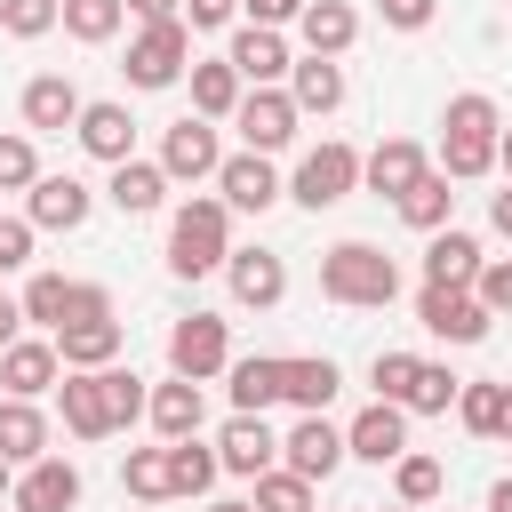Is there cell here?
<instances>
[{
    "label": "cell",
    "instance_id": "cell-3",
    "mask_svg": "<svg viewBox=\"0 0 512 512\" xmlns=\"http://www.w3.org/2000/svg\"><path fill=\"white\" fill-rule=\"evenodd\" d=\"M224 256H232V208H224V200H184L176 224H168V272L200 280V272H216Z\"/></svg>",
    "mask_w": 512,
    "mask_h": 512
},
{
    "label": "cell",
    "instance_id": "cell-48",
    "mask_svg": "<svg viewBox=\"0 0 512 512\" xmlns=\"http://www.w3.org/2000/svg\"><path fill=\"white\" fill-rule=\"evenodd\" d=\"M64 320H112V296H104L96 280H72V296H64Z\"/></svg>",
    "mask_w": 512,
    "mask_h": 512
},
{
    "label": "cell",
    "instance_id": "cell-44",
    "mask_svg": "<svg viewBox=\"0 0 512 512\" xmlns=\"http://www.w3.org/2000/svg\"><path fill=\"white\" fill-rule=\"evenodd\" d=\"M32 176H40L32 136H0V192H32Z\"/></svg>",
    "mask_w": 512,
    "mask_h": 512
},
{
    "label": "cell",
    "instance_id": "cell-50",
    "mask_svg": "<svg viewBox=\"0 0 512 512\" xmlns=\"http://www.w3.org/2000/svg\"><path fill=\"white\" fill-rule=\"evenodd\" d=\"M240 8H248V24H272V32H280V24H296L304 0H240Z\"/></svg>",
    "mask_w": 512,
    "mask_h": 512
},
{
    "label": "cell",
    "instance_id": "cell-21",
    "mask_svg": "<svg viewBox=\"0 0 512 512\" xmlns=\"http://www.w3.org/2000/svg\"><path fill=\"white\" fill-rule=\"evenodd\" d=\"M416 176H424V144H408V136H384V144L360 160V184H368V192H384V200H400Z\"/></svg>",
    "mask_w": 512,
    "mask_h": 512
},
{
    "label": "cell",
    "instance_id": "cell-10",
    "mask_svg": "<svg viewBox=\"0 0 512 512\" xmlns=\"http://www.w3.org/2000/svg\"><path fill=\"white\" fill-rule=\"evenodd\" d=\"M8 504H16V512H72V504H80V472H72L64 456H32V464L16 472V488H8Z\"/></svg>",
    "mask_w": 512,
    "mask_h": 512
},
{
    "label": "cell",
    "instance_id": "cell-36",
    "mask_svg": "<svg viewBox=\"0 0 512 512\" xmlns=\"http://www.w3.org/2000/svg\"><path fill=\"white\" fill-rule=\"evenodd\" d=\"M456 392H464V376H448L440 360H416V384H408V400H400V408H416V416H448V408H456Z\"/></svg>",
    "mask_w": 512,
    "mask_h": 512
},
{
    "label": "cell",
    "instance_id": "cell-54",
    "mask_svg": "<svg viewBox=\"0 0 512 512\" xmlns=\"http://www.w3.org/2000/svg\"><path fill=\"white\" fill-rule=\"evenodd\" d=\"M488 216H496V232H504V240H512V184H504V192H496V200H488Z\"/></svg>",
    "mask_w": 512,
    "mask_h": 512
},
{
    "label": "cell",
    "instance_id": "cell-47",
    "mask_svg": "<svg viewBox=\"0 0 512 512\" xmlns=\"http://www.w3.org/2000/svg\"><path fill=\"white\" fill-rule=\"evenodd\" d=\"M32 264V216H0V272Z\"/></svg>",
    "mask_w": 512,
    "mask_h": 512
},
{
    "label": "cell",
    "instance_id": "cell-13",
    "mask_svg": "<svg viewBox=\"0 0 512 512\" xmlns=\"http://www.w3.org/2000/svg\"><path fill=\"white\" fill-rule=\"evenodd\" d=\"M56 376H64V360H56V336H16V344L0 352V384H8L16 400H40V392H56Z\"/></svg>",
    "mask_w": 512,
    "mask_h": 512
},
{
    "label": "cell",
    "instance_id": "cell-18",
    "mask_svg": "<svg viewBox=\"0 0 512 512\" xmlns=\"http://www.w3.org/2000/svg\"><path fill=\"white\" fill-rule=\"evenodd\" d=\"M72 120H80V88H72L64 72L24 80V128H32V136H64Z\"/></svg>",
    "mask_w": 512,
    "mask_h": 512
},
{
    "label": "cell",
    "instance_id": "cell-24",
    "mask_svg": "<svg viewBox=\"0 0 512 512\" xmlns=\"http://www.w3.org/2000/svg\"><path fill=\"white\" fill-rule=\"evenodd\" d=\"M472 272H480V240L456 232V224H440L432 248H424V280L432 288H472Z\"/></svg>",
    "mask_w": 512,
    "mask_h": 512
},
{
    "label": "cell",
    "instance_id": "cell-27",
    "mask_svg": "<svg viewBox=\"0 0 512 512\" xmlns=\"http://www.w3.org/2000/svg\"><path fill=\"white\" fill-rule=\"evenodd\" d=\"M224 384H232V408H240V416H264V408L280 400V360H272V352L224 360Z\"/></svg>",
    "mask_w": 512,
    "mask_h": 512
},
{
    "label": "cell",
    "instance_id": "cell-57",
    "mask_svg": "<svg viewBox=\"0 0 512 512\" xmlns=\"http://www.w3.org/2000/svg\"><path fill=\"white\" fill-rule=\"evenodd\" d=\"M496 160H504V176H512V128H496Z\"/></svg>",
    "mask_w": 512,
    "mask_h": 512
},
{
    "label": "cell",
    "instance_id": "cell-17",
    "mask_svg": "<svg viewBox=\"0 0 512 512\" xmlns=\"http://www.w3.org/2000/svg\"><path fill=\"white\" fill-rule=\"evenodd\" d=\"M224 64H232L248 88H272V80H288V64H296V56H288V40H280L272 24H248V32L232 40V56H224Z\"/></svg>",
    "mask_w": 512,
    "mask_h": 512
},
{
    "label": "cell",
    "instance_id": "cell-35",
    "mask_svg": "<svg viewBox=\"0 0 512 512\" xmlns=\"http://www.w3.org/2000/svg\"><path fill=\"white\" fill-rule=\"evenodd\" d=\"M96 392H104V416H112V432H128V424L144 416V400H152V392H144V376H136V368H112V360L96 368Z\"/></svg>",
    "mask_w": 512,
    "mask_h": 512
},
{
    "label": "cell",
    "instance_id": "cell-34",
    "mask_svg": "<svg viewBox=\"0 0 512 512\" xmlns=\"http://www.w3.org/2000/svg\"><path fill=\"white\" fill-rule=\"evenodd\" d=\"M392 208H400L416 232H440V224H448V208H456V192H448V176H432V168H424V176H416Z\"/></svg>",
    "mask_w": 512,
    "mask_h": 512
},
{
    "label": "cell",
    "instance_id": "cell-43",
    "mask_svg": "<svg viewBox=\"0 0 512 512\" xmlns=\"http://www.w3.org/2000/svg\"><path fill=\"white\" fill-rule=\"evenodd\" d=\"M456 416H464V432L496 440V416H504V384H464V392H456Z\"/></svg>",
    "mask_w": 512,
    "mask_h": 512
},
{
    "label": "cell",
    "instance_id": "cell-32",
    "mask_svg": "<svg viewBox=\"0 0 512 512\" xmlns=\"http://www.w3.org/2000/svg\"><path fill=\"white\" fill-rule=\"evenodd\" d=\"M216 448H200V432L192 440H168V496H200V488H216Z\"/></svg>",
    "mask_w": 512,
    "mask_h": 512
},
{
    "label": "cell",
    "instance_id": "cell-1",
    "mask_svg": "<svg viewBox=\"0 0 512 512\" xmlns=\"http://www.w3.org/2000/svg\"><path fill=\"white\" fill-rule=\"evenodd\" d=\"M496 104L480 96V88H464V96H448V112H440V168H448V184H472V176H488L496 168Z\"/></svg>",
    "mask_w": 512,
    "mask_h": 512
},
{
    "label": "cell",
    "instance_id": "cell-4",
    "mask_svg": "<svg viewBox=\"0 0 512 512\" xmlns=\"http://www.w3.org/2000/svg\"><path fill=\"white\" fill-rule=\"evenodd\" d=\"M120 72H128L136 88H176V80L192 72V24H184V16H160V24H144Z\"/></svg>",
    "mask_w": 512,
    "mask_h": 512
},
{
    "label": "cell",
    "instance_id": "cell-5",
    "mask_svg": "<svg viewBox=\"0 0 512 512\" xmlns=\"http://www.w3.org/2000/svg\"><path fill=\"white\" fill-rule=\"evenodd\" d=\"M224 360H232V328H224L216 312H184V320L168 328V368H176V376L208 384V376H224Z\"/></svg>",
    "mask_w": 512,
    "mask_h": 512
},
{
    "label": "cell",
    "instance_id": "cell-12",
    "mask_svg": "<svg viewBox=\"0 0 512 512\" xmlns=\"http://www.w3.org/2000/svg\"><path fill=\"white\" fill-rule=\"evenodd\" d=\"M224 272H232V304H248V312H272L288 296V264L272 248H232Z\"/></svg>",
    "mask_w": 512,
    "mask_h": 512
},
{
    "label": "cell",
    "instance_id": "cell-22",
    "mask_svg": "<svg viewBox=\"0 0 512 512\" xmlns=\"http://www.w3.org/2000/svg\"><path fill=\"white\" fill-rule=\"evenodd\" d=\"M104 200L120 208V216H152L160 200H168V176H160V160H112V184H104Z\"/></svg>",
    "mask_w": 512,
    "mask_h": 512
},
{
    "label": "cell",
    "instance_id": "cell-2",
    "mask_svg": "<svg viewBox=\"0 0 512 512\" xmlns=\"http://www.w3.org/2000/svg\"><path fill=\"white\" fill-rule=\"evenodd\" d=\"M320 296H328V304H360V312H376V304L400 296V264H392L376 240H336V248L320 256Z\"/></svg>",
    "mask_w": 512,
    "mask_h": 512
},
{
    "label": "cell",
    "instance_id": "cell-9",
    "mask_svg": "<svg viewBox=\"0 0 512 512\" xmlns=\"http://www.w3.org/2000/svg\"><path fill=\"white\" fill-rule=\"evenodd\" d=\"M408 448V408L400 400H368L352 424H344V456H368V464H392Z\"/></svg>",
    "mask_w": 512,
    "mask_h": 512
},
{
    "label": "cell",
    "instance_id": "cell-46",
    "mask_svg": "<svg viewBox=\"0 0 512 512\" xmlns=\"http://www.w3.org/2000/svg\"><path fill=\"white\" fill-rule=\"evenodd\" d=\"M472 296L488 304V312H512V256H480V272H472Z\"/></svg>",
    "mask_w": 512,
    "mask_h": 512
},
{
    "label": "cell",
    "instance_id": "cell-7",
    "mask_svg": "<svg viewBox=\"0 0 512 512\" xmlns=\"http://www.w3.org/2000/svg\"><path fill=\"white\" fill-rule=\"evenodd\" d=\"M216 168H224L216 128H208L200 112H184V120L160 136V176H168V184H200V176H216Z\"/></svg>",
    "mask_w": 512,
    "mask_h": 512
},
{
    "label": "cell",
    "instance_id": "cell-55",
    "mask_svg": "<svg viewBox=\"0 0 512 512\" xmlns=\"http://www.w3.org/2000/svg\"><path fill=\"white\" fill-rule=\"evenodd\" d=\"M488 512H512V480H496V488H488Z\"/></svg>",
    "mask_w": 512,
    "mask_h": 512
},
{
    "label": "cell",
    "instance_id": "cell-11",
    "mask_svg": "<svg viewBox=\"0 0 512 512\" xmlns=\"http://www.w3.org/2000/svg\"><path fill=\"white\" fill-rule=\"evenodd\" d=\"M232 120H240V136H248V152H280L288 136H296V104H288V88H256V96H240L232 104Z\"/></svg>",
    "mask_w": 512,
    "mask_h": 512
},
{
    "label": "cell",
    "instance_id": "cell-29",
    "mask_svg": "<svg viewBox=\"0 0 512 512\" xmlns=\"http://www.w3.org/2000/svg\"><path fill=\"white\" fill-rule=\"evenodd\" d=\"M120 352V320H64L56 328V360L64 368H104Z\"/></svg>",
    "mask_w": 512,
    "mask_h": 512
},
{
    "label": "cell",
    "instance_id": "cell-16",
    "mask_svg": "<svg viewBox=\"0 0 512 512\" xmlns=\"http://www.w3.org/2000/svg\"><path fill=\"white\" fill-rule=\"evenodd\" d=\"M280 456H288V472H304V480H328L336 464H344V432L312 408V416H296V432L280 440Z\"/></svg>",
    "mask_w": 512,
    "mask_h": 512
},
{
    "label": "cell",
    "instance_id": "cell-26",
    "mask_svg": "<svg viewBox=\"0 0 512 512\" xmlns=\"http://www.w3.org/2000/svg\"><path fill=\"white\" fill-rule=\"evenodd\" d=\"M336 384H344V376H336V360H328V352L280 360V400H296L304 416H312V408H328V400H336Z\"/></svg>",
    "mask_w": 512,
    "mask_h": 512
},
{
    "label": "cell",
    "instance_id": "cell-52",
    "mask_svg": "<svg viewBox=\"0 0 512 512\" xmlns=\"http://www.w3.org/2000/svg\"><path fill=\"white\" fill-rule=\"evenodd\" d=\"M128 16H144V24H160V16H184V0H128Z\"/></svg>",
    "mask_w": 512,
    "mask_h": 512
},
{
    "label": "cell",
    "instance_id": "cell-8",
    "mask_svg": "<svg viewBox=\"0 0 512 512\" xmlns=\"http://www.w3.org/2000/svg\"><path fill=\"white\" fill-rule=\"evenodd\" d=\"M416 320H424L432 336H448V344H480L496 312H488L472 288H432V280H424V296H416Z\"/></svg>",
    "mask_w": 512,
    "mask_h": 512
},
{
    "label": "cell",
    "instance_id": "cell-38",
    "mask_svg": "<svg viewBox=\"0 0 512 512\" xmlns=\"http://www.w3.org/2000/svg\"><path fill=\"white\" fill-rule=\"evenodd\" d=\"M440 480H448V472H440V456H416V448H400V456H392V488H400V504H416V512H424V504L440 496Z\"/></svg>",
    "mask_w": 512,
    "mask_h": 512
},
{
    "label": "cell",
    "instance_id": "cell-53",
    "mask_svg": "<svg viewBox=\"0 0 512 512\" xmlns=\"http://www.w3.org/2000/svg\"><path fill=\"white\" fill-rule=\"evenodd\" d=\"M16 328H24V304H16V296H0V352L16 344Z\"/></svg>",
    "mask_w": 512,
    "mask_h": 512
},
{
    "label": "cell",
    "instance_id": "cell-20",
    "mask_svg": "<svg viewBox=\"0 0 512 512\" xmlns=\"http://www.w3.org/2000/svg\"><path fill=\"white\" fill-rule=\"evenodd\" d=\"M296 32H304V56H344L360 40V16L344 0H304L296 8Z\"/></svg>",
    "mask_w": 512,
    "mask_h": 512
},
{
    "label": "cell",
    "instance_id": "cell-25",
    "mask_svg": "<svg viewBox=\"0 0 512 512\" xmlns=\"http://www.w3.org/2000/svg\"><path fill=\"white\" fill-rule=\"evenodd\" d=\"M72 136H80L96 160H128V144H136V120H128V104H80Z\"/></svg>",
    "mask_w": 512,
    "mask_h": 512
},
{
    "label": "cell",
    "instance_id": "cell-33",
    "mask_svg": "<svg viewBox=\"0 0 512 512\" xmlns=\"http://www.w3.org/2000/svg\"><path fill=\"white\" fill-rule=\"evenodd\" d=\"M232 104H240V72L216 56V64H192V112L200 120H232Z\"/></svg>",
    "mask_w": 512,
    "mask_h": 512
},
{
    "label": "cell",
    "instance_id": "cell-59",
    "mask_svg": "<svg viewBox=\"0 0 512 512\" xmlns=\"http://www.w3.org/2000/svg\"><path fill=\"white\" fill-rule=\"evenodd\" d=\"M208 512H256V504H208Z\"/></svg>",
    "mask_w": 512,
    "mask_h": 512
},
{
    "label": "cell",
    "instance_id": "cell-23",
    "mask_svg": "<svg viewBox=\"0 0 512 512\" xmlns=\"http://www.w3.org/2000/svg\"><path fill=\"white\" fill-rule=\"evenodd\" d=\"M144 416L160 424V440H192V432L208 424V400H200V384H192V376H168V384L144 400Z\"/></svg>",
    "mask_w": 512,
    "mask_h": 512
},
{
    "label": "cell",
    "instance_id": "cell-40",
    "mask_svg": "<svg viewBox=\"0 0 512 512\" xmlns=\"http://www.w3.org/2000/svg\"><path fill=\"white\" fill-rule=\"evenodd\" d=\"M120 16H128V0H64V32H72V40H88V48H96V40H112V32H120Z\"/></svg>",
    "mask_w": 512,
    "mask_h": 512
},
{
    "label": "cell",
    "instance_id": "cell-6",
    "mask_svg": "<svg viewBox=\"0 0 512 512\" xmlns=\"http://www.w3.org/2000/svg\"><path fill=\"white\" fill-rule=\"evenodd\" d=\"M352 184H360V152H352V144H312V152L296 160V176H288V192H296L312 216H320V208H336Z\"/></svg>",
    "mask_w": 512,
    "mask_h": 512
},
{
    "label": "cell",
    "instance_id": "cell-49",
    "mask_svg": "<svg viewBox=\"0 0 512 512\" xmlns=\"http://www.w3.org/2000/svg\"><path fill=\"white\" fill-rule=\"evenodd\" d=\"M376 8H384V24H392V32H424L440 0H376Z\"/></svg>",
    "mask_w": 512,
    "mask_h": 512
},
{
    "label": "cell",
    "instance_id": "cell-28",
    "mask_svg": "<svg viewBox=\"0 0 512 512\" xmlns=\"http://www.w3.org/2000/svg\"><path fill=\"white\" fill-rule=\"evenodd\" d=\"M288 104H296V112H336V104H344V72H336V56H304V64H288Z\"/></svg>",
    "mask_w": 512,
    "mask_h": 512
},
{
    "label": "cell",
    "instance_id": "cell-19",
    "mask_svg": "<svg viewBox=\"0 0 512 512\" xmlns=\"http://www.w3.org/2000/svg\"><path fill=\"white\" fill-rule=\"evenodd\" d=\"M216 184H224V208H248V216H264V208L280 200V176H272L264 152H232V160L216 168Z\"/></svg>",
    "mask_w": 512,
    "mask_h": 512
},
{
    "label": "cell",
    "instance_id": "cell-30",
    "mask_svg": "<svg viewBox=\"0 0 512 512\" xmlns=\"http://www.w3.org/2000/svg\"><path fill=\"white\" fill-rule=\"evenodd\" d=\"M0 456L8 464H32V456H48V416L32 408V400H0Z\"/></svg>",
    "mask_w": 512,
    "mask_h": 512
},
{
    "label": "cell",
    "instance_id": "cell-15",
    "mask_svg": "<svg viewBox=\"0 0 512 512\" xmlns=\"http://www.w3.org/2000/svg\"><path fill=\"white\" fill-rule=\"evenodd\" d=\"M272 456H280L272 424H264V416H240V408H232V424L216 432V464H224V472H240V480H256V472H272Z\"/></svg>",
    "mask_w": 512,
    "mask_h": 512
},
{
    "label": "cell",
    "instance_id": "cell-39",
    "mask_svg": "<svg viewBox=\"0 0 512 512\" xmlns=\"http://www.w3.org/2000/svg\"><path fill=\"white\" fill-rule=\"evenodd\" d=\"M248 504L256 512H312V480L288 472V464H272V472H256V496Z\"/></svg>",
    "mask_w": 512,
    "mask_h": 512
},
{
    "label": "cell",
    "instance_id": "cell-60",
    "mask_svg": "<svg viewBox=\"0 0 512 512\" xmlns=\"http://www.w3.org/2000/svg\"><path fill=\"white\" fill-rule=\"evenodd\" d=\"M392 512H416V504H392Z\"/></svg>",
    "mask_w": 512,
    "mask_h": 512
},
{
    "label": "cell",
    "instance_id": "cell-42",
    "mask_svg": "<svg viewBox=\"0 0 512 512\" xmlns=\"http://www.w3.org/2000/svg\"><path fill=\"white\" fill-rule=\"evenodd\" d=\"M64 296H72V280L64 272H40L16 304H24V320H40V328H64Z\"/></svg>",
    "mask_w": 512,
    "mask_h": 512
},
{
    "label": "cell",
    "instance_id": "cell-41",
    "mask_svg": "<svg viewBox=\"0 0 512 512\" xmlns=\"http://www.w3.org/2000/svg\"><path fill=\"white\" fill-rule=\"evenodd\" d=\"M56 24H64V0H0V32H16V40H40Z\"/></svg>",
    "mask_w": 512,
    "mask_h": 512
},
{
    "label": "cell",
    "instance_id": "cell-56",
    "mask_svg": "<svg viewBox=\"0 0 512 512\" xmlns=\"http://www.w3.org/2000/svg\"><path fill=\"white\" fill-rule=\"evenodd\" d=\"M496 440H512V384H504V416H496Z\"/></svg>",
    "mask_w": 512,
    "mask_h": 512
},
{
    "label": "cell",
    "instance_id": "cell-14",
    "mask_svg": "<svg viewBox=\"0 0 512 512\" xmlns=\"http://www.w3.org/2000/svg\"><path fill=\"white\" fill-rule=\"evenodd\" d=\"M96 192L80 176H32V232H80Z\"/></svg>",
    "mask_w": 512,
    "mask_h": 512
},
{
    "label": "cell",
    "instance_id": "cell-37",
    "mask_svg": "<svg viewBox=\"0 0 512 512\" xmlns=\"http://www.w3.org/2000/svg\"><path fill=\"white\" fill-rule=\"evenodd\" d=\"M120 488H128L136 504H168V448H128Z\"/></svg>",
    "mask_w": 512,
    "mask_h": 512
},
{
    "label": "cell",
    "instance_id": "cell-58",
    "mask_svg": "<svg viewBox=\"0 0 512 512\" xmlns=\"http://www.w3.org/2000/svg\"><path fill=\"white\" fill-rule=\"evenodd\" d=\"M8 488H16V464H8V456H0V496H8Z\"/></svg>",
    "mask_w": 512,
    "mask_h": 512
},
{
    "label": "cell",
    "instance_id": "cell-45",
    "mask_svg": "<svg viewBox=\"0 0 512 512\" xmlns=\"http://www.w3.org/2000/svg\"><path fill=\"white\" fill-rule=\"evenodd\" d=\"M376 400H408V384H416V352H376Z\"/></svg>",
    "mask_w": 512,
    "mask_h": 512
},
{
    "label": "cell",
    "instance_id": "cell-51",
    "mask_svg": "<svg viewBox=\"0 0 512 512\" xmlns=\"http://www.w3.org/2000/svg\"><path fill=\"white\" fill-rule=\"evenodd\" d=\"M232 8H240V0H184L192 32H216V24H232Z\"/></svg>",
    "mask_w": 512,
    "mask_h": 512
},
{
    "label": "cell",
    "instance_id": "cell-31",
    "mask_svg": "<svg viewBox=\"0 0 512 512\" xmlns=\"http://www.w3.org/2000/svg\"><path fill=\"white\" fill-rule=\"evenodd\" d=\"M56 400H64V424H72L80 440H104V432H112V416H104V392H96V368H72V376L56 384Z\"/></svg>",
    "mask_w": 512,
    "mask_h": 512
}]
</instances>
